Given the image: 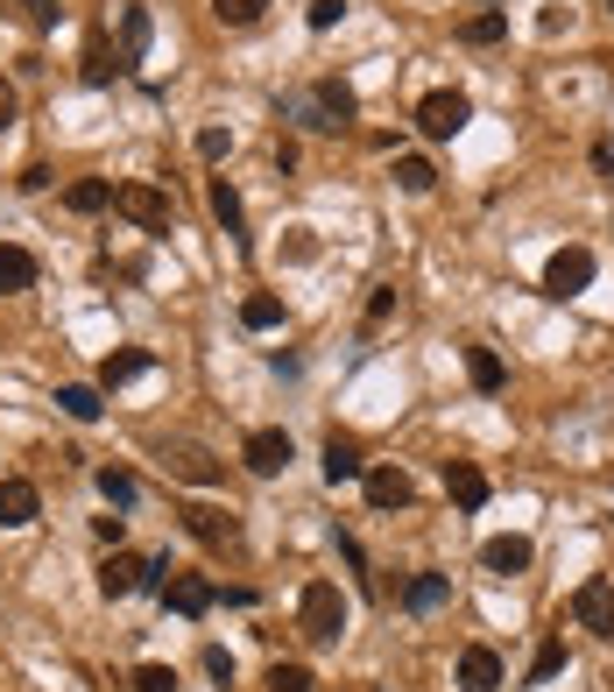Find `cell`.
I'll use <instances>...</instances> for the list:
<instances>
[{
	"label": "cell",
	"instance_id": "6da1fadb",
	"mask_svg": "<svg viewBox=\"0 0 614 692\" xmlns=\"http://www.w3.org/2000/svg\"><path fill=\"white\" fill-rule=\"evenodd\" d=\"M297 629H304L311 643H339V629H347V600H339L333 580H311L304 594H297Z\"/></svg>",
	"mask_w": 614,
	"mask_h": 692
},
{
	"label": "cell",
	"instance_id": "7a4b0ae2",
	"mask_svg": "<svg viewBox=\"0 0 614 692\" xmlns=\"http://www.w3.org/2000/svg\"><path fill=\"white\" fill-rule=\"evenodd\" d=\"M467 120H473V99L445 85V93H424V107H417V134H424V142H453Z\"/></svg>",
	"mask_w": 614,
	"mask_h": 692
},
{
	"label": "cell",
	"instance_id": "3957f363",
	"mask_svg": "<svg viewBox=\"0 0 614 692\" xmlns=\"http://www.w3.org/2000/svg\"><path fill=\"white\" fill-rule=\"evenodd\" d=\"M162 573H170V565L134 559V551H113V559L99 565V594H107V600H128V594H142V586H162Z\"/></svg>",
	"mask_w": 614,
	"mask_h": 692
},
{
	"label": "cell",
	"instance_id": "277c9868",
	"mask_svg": "<svg viewBox=\"0 0 614 692\" xmlns=\"http://www.w3.org/2000/svg\"><path fill=\"white\" fill-rule=\"evenodd\" d=\"M347 120H353V85L347 79H318L311 85V107H304V128L333 134V128H347Z\"/></svg>",
	"mask_w": 614,
	"mask_h": 692
},
{
	"label": "cell",
	"instance_id": "5b68a950",
	"mask_svg": "<svg viewBox=\"0 0 614 692\" xmlns=\"http://www.w3.org/2000/svg\"><path fill=\"white\" fill-rule=\"evenodd\" d=\"M587 283H593V248H558L544 262V297H558V305H565V297H579Z\"/></svg>",
	"mask_w": 614,
	"mask_h": 692
},
{
	"label": "cell",
	"instance_id": "8992f818",
	"mask_svg": "<svg viewBox=\"0 0 614 692\" xmlns=\"http://www.w3.org/2000/svg\"><path fill=\"white\" fill-rule=\"evenodd\" d=\"M241 460H248V474H262V480H276L282 466L297 460V445H290V431L282 425H262V431H248V445H241Z\"/></svg>",
	"mask_w": 614,
	"mask_h": 692
},
{
	"label": "cell",
	"instance_id": "52a82bcc",
	"mask_svg": "<svg viewBox=\"0 0 614 692\" xmlns=\"http://www.w3.org/2000/svg\"><path fill=\"white\" fill-rule=\"evenodd\" d=\"M156 594H162V608H177V615H191V622H198V615H213L219 586H213V580H198V573H177V565H170Z\"/></svg>",
	"mask_w": 614,
	"mask_h": 692
},
{
	"label": "cell",
	"instance_id": "ba28073f",
	"mask_svg": "<svg viewBox=\"0 0 614 692\" xmlns=\"http://www.w3.org/2000/svg\"><path fill=\"white\" fill-rule=\"evenodd\" d=\"M113 213L134 219V227H148V234L170 227V199H162V184H121V191H113Z\"/></svg>",
	"mask_w": 614,
	"mask_h": 692
},
{
	"label": "cell",
	"instance_id": "9c48e42d",
	"mask_svg": "<svg viewBox=\"0 0 614 692\" xmlns=\"http://www.w3.org/2000/svg\"><path fill=\"white\" fill-rule=\"evenodd\" d=\"M573 622L593 629V636H614V580L593 573L587 586H579V594H573Z\"/></svg>",
	"mask_w": 614,
	"mask_h": 692
},
{
	"label": "cell",
	"instance_id": "30bf717a",
	"mask_svg": "<svg viewBox=\"0 0 614 692\" xmlns=\"http://www.w3.org/2000/svg\"><path fill=\"white\" fill-rule=\"evenodd\" d=\"M36 516H43V494H36V480L8 474V480H0V530H22V523H36Z\"/></svg>",
	"mask_w": 614,
	"mask_h": 692
},
{
	"label": "cell",
	"instance_id": "8fae6325",
	"mask_svg": "<svg viewBox=\"0 0 614 692\" xmlns=\"http://www.w3.org/2000/svg\"><path fill=\"white\" fill-rule=\"evenodd\" d=\"M162 466H170L177 480H191V488H219V480H227V466H219L213 453H198V445H170Z\"/></svg>",
	"mask_w": 614,
	"mask_h": 692
},
{
	"label": "cell",
	"instance_id": "7c38bea8",
	"mask_svg": "<svg viewBox=\"0 0 614 692\" xmlns=\"http://www.w3.org/2000/svg\"><path fill=\"white\" fill-rule=\"evenodd\" d=\"M184 530L198 537V545H213V551H233V545H241V523H233L227 509H184Z\"/></svg>",
	"mask_w": 614,
	"mask_h": 692
},
{
	"label": "cell",
	"instance_id": "4fadbf2b",
	"mask_svg": "<svg viewBox=\"0 0 614 692\" xmlns=\"http://www.w3.org/2000/svg\"><path fill=\"white\" fill-rule=\"evenodd\" d=\"M494 685H502V657L487 643H467L459 651V692H494Z\"/></svg>",
	"mask_w": 614,
	"mask_h": 692
},
{
	"label": "cell",
	"instance_id": "5bb4252c",
	"mask_svg": "<svg viewBox=\"0 0 614 692\" xmlns=\"http://www.w3.org/2000/svg\"><path fill=\"white\" fill-rule=\"evenodd\" d=\"M530 559H537L530 537H516V530H508V537H487V545H481V565H487V573H530Z\"/></svg>",
	"mask_w": 614,
	"mask_h": 692
},
{
	"label": "cell",
	"instance_id": "9a60e30c",
	"mask_svg": "<svg viewBox=\"0 0 614 692\" xmlns=\"http://www.w3.org/2000/svg\"><path fill=\"white\" fill-rule=\"evenodd\" d=\"M368 502L374 509H410V474H402V466H368Z\"/></svg>",
	"mask_w": 614,
	"mask_h": 692
},
{
	"label": "cell",
	"instance_id": "2e32d148",
	"mask_svg": "<svg viewBox=\"0 0 614 692\" xmlns=\"http://www.w3.org/2000/svg\"><path fill=\"white\" fill-rule=\"evenodd\" d=\"M445 494H453L459 509H481L487 502V474L473 460H445Z\"/></svg>",
	"mask_w": 614,
	"mask_h": 692
},
{
	"label": "cell",
	"instance_id": "e0dca14e",
	"mask_svg": "<svg viewBox=\"0 0 614 692\" xmlns=\"http://www.w3.org/2000/svg\"><path fill=\"white\" fill-rule=\"evenodd\" d=\"M467 382L481 389V396H502V389H508V368H502L494 346H467Z\"/></svg>",
	"mask_w": 614,
	"mask_h": 692
},
{
	"label": "cell",
	"instance_id": "ac0fdd59",
	"mask_svg": "<svg viewBox=\"0 0 614 692\" xmlns=\"http://www.w3.org/2000/svg\"><path fill=\"white\" fill-rule=\"evenodd\" d=\"M445 600H453V580L445 573H417L410 586H402V608L410 615H431V608H445Z\"/></svg>",
	"mask_w": 614,
	"mask_h": 692
},
{
	"label": "cell",
	"instance_id": "d6986e66",
	"mask_svg": "<svg viewBox=\"0 0 614 692\" xmlns=\"http://www.w3.org/2000/svg\"><path fill=\"white\" fill-rule=\"evenodd\" d=\"M361 474H368L361 445H353V439H339V431H333V439H325V480L339 488V480H361Z\"/></svg>",
	"mask_w": 614,
	"mask_h": 692
},
{
	"label": "cell",
	"instance_id": "ffe728a7",
	"mask_svg": "<svg viewBox=\"0 0 614 692\" xmlns=\"http://www.w3.org/2000/svg\"><path fill=\"white\" fill-rule=\"evenodd\" d=\"M28 283H36V254H28V248H14V240H0V297L28 290Z\"/></svg>",
	"mask_w": 614,
	"mask_h": 692
},
{
	"label": "cell",
	"instance_id": "44dd1931",
	"mask_svg": "<svg viewBox=\"0 0 614 692\" xmlns=\"http://www.w3.org/2000/svg\"><path fill=\"white\" fill-rule=\"evenodd\" d=\"M148 36H156L148 8H121V64H142V57H148Z\"/></svg>",
	"mask_w": 614,
	"mask_h": 692
},
{
	"label": "cell",
	"instance_id": "7402d4cb",
	"mask_svg": "<svg viewBox=\"0 0 614 692\" xmlns=\"http://www.w3.org/2000/svg\"><path fill=\"white\" fill-rule=\"evenodd\" d=\"M502 36H508V14H502V8L467 14V22H459V43H467V50H494Z\"/></svg>",
	"mask_w": 614,
	"mask_h": 692
},
{
	"label": "cell",
	"instance_id": "603a6c76",
	"mask_svg": "<svg viewBox=\"0 0 614 692\" xmlns=\"http://www.w3.org/2000/svg\"><path fill=\"white\" fill-rule=\"evenodd\" d=\"M134 374H148V346H121V354L99 360V389H121V382H134Z\"/></svg>",
	"mask_w": 614,
	"mask_h": 692
},
{
	"label": "cell",
	"instance_id": "cb8c5ba5",
	"mask_svg": "<svg viewBox=\"0 0 614 692\" xmlns=\"http://www.w3.org/2000/svg\"><path fill=\"white\" fill-rule=\"evenodd\" d=\"M57 410L79 417V425H99V410H107V403H99L93 382H64V389H57Z\"/></svg>",
	"mask_w": 614,
	"mask_h": 692
},
{
	"label": "cell",
	"instance_id": "d4e9b609",
	"mask_svg": "<svg viewBox=\"0 0 614 692\" xmlns=\"http://www.w3.org/2000/svg\"><path fill=\"white\" fill-rule=\"evenodd\" d=\"M64 205L93 219V213H107V205H113V184H107V177H79V184L64 191Z\"/></svg>",
	"mask_w": 614,
	"mask_h": 692
},
{
	"label": "cell",
	"instance_id": "484cf974",
	"mask_svg": "<svg viewBox=\"0 0 614 692\" xmlns=\"http://www.w3.org/2000/svg\"><path fill=\"white\" fill-rule=\"evenodd\" d=\"M121 50H107V36H93V43H85V85H113V79H121Z\"/></svg>",
	"mask_w": 614,
	"mask_h": 692
},
{
	"label": "cell",
	"instance_id": "4316f807",
	"mask_svg": "<svg viewBox=\"0 0 614 692\" xmlns=\"http://www.w3.org/2000/svg\"><path fill=\"white\" fill-rule=\"evenodd\" d=\"M241 325H248V333H276V325H282V297H268V290L241 297Z\"/></svg>",
	"mask_w": 614,
	"mask_h": 692
},
{
	"label": "cell",
	"instance_id": "83f0119b",
	"mask_svg": "<svg viewBox=\"0 0 614 692\" xmlns=\"http://www.w3.org/2000/svg\"><path fill=\"white\" fill-rule=\"evenodd\" d=\"M396 184L410 191V199H424V191L438 184V170H431V156H396Z\"/></svg>",
	"mask_w": 614,
	"mask_h": 692
},
{
	"label": "cell",
	"instance_id": "f1b7e54d",
	"mask_svg": "<svg viewBox=\"0 0 614 692\" xmlns=\"http://www.w3.org/2000/svg\"><path fill=\"white\" fill-rule=\"evenodd\" d=\"M205 199H213V219H219V227L241 234V191H233L227 177H213V191H205Z\"/></svg>",
	"mask_w": 614,
	"mask_h": 692
},
{
	"label": "cell",
	"instance_id": "f546056e",
	"mask_svg": "<svg viewBox=\"0 0 614 692\" xmlns=\"http://www.w3.org/2000/svg\"><path fill=\"white\" fill-rule=\"evenodd\" d=\"M558 671H565V643L544 636V643H537V657H530V685H551Z\"/></svg>",
	"mask_w": 614,
	"mask_h": 692
},
{
	"label": "cell",
	"instance_id": "4dcf8cb0",
	"mask_svg": "<svg viewBox=\"0 0 614 692\" xmlns=\"http://www.w3.org/2000/svg\"><path fill=\"white\" fill-rule=\"evenodd\" d=\"M268 692H318L311 665H268Z\"/></svg>",
	"mask_w": 614,
	"mask_h": 692
},
{
	"label": "cell",
	"instance_id": "1f68e13d",
	"mask_svg": "<svg viewBox=\"0 0 614 692\" xmlns=\"http://www.w3.org/2000/svg\"><path fill=\"white\" fill-rule=\"evenodd\" d=\"M99 494H107L113 509H134V474H121V466H99Z\"/></svg>",
	"mask_w": 614,
	"mask_h": 692
},
{
	"label": "cell",
	"instance_id": "d6a6232c",
	"mask_svg": "<svg viewBox=\"0 0 614 692\" xmlns=\"http://www.w3.org/2000/svg\"><path fill=\"white\" fill-rule=\"evenodd\" d=\"M262 8H268V0H213V14H219L227 28H248V22H262Z\"/></svg>",
	"mask_w": 614,
	"mask_h": 692
},
{
	"label": "cell",
	"instance_id": "836d02e7",
	"mask_svg": "<svg viewBox=\"0 0 614 692\" xmlns=\"http://www.w3.org/2000/svg\"><path fill=\"white\" fill-rule=\"evenodd\" d=\"M388 319H396V283H382V290L368 297V319H361V325H368V333H382Z\"/></svg>",
	"mask_w": 614,
	"mask_h": 692
},
{
	"label": "cell",
	"instance_id": "e575fe53",
	"mask_svg": "<svg viewBox=\"0 0 614 692\" xmlns=\"http://www.w3.org/2000/svg\"><path fill=\"white\" fill-rule=\"evenodd\" d=\"M311 254H318L311 227H282V262H311Z\"/></svg>",
	"mask_w": 614,
	"mask_h": 692
},
{
	"label": "cell",
	"instance_id": "d590c367",
	"mask_svg": "<svg viewBox=\"0 0 614 692\" xmlns=\"http://www.w3.org/2000/svg\"><path fill=\"white\" fill-rule=\"evenodd\" d=\"M304 22L325 36V28H339V22H347V0H311V14H304Z\"/></svg>",
	"mask_w": 614,
	"mask_h": 692
},
{
	"label": "cell",
	"instance_id": "8d00e7d4",
	"mask_svg": "<svg viewBox=\"0 0 614 692\" xmlns=\"http://www.w3.org/2000/svg\"><path fill=\"white\" fill-rule=\"evenodd\" d=\"M134 692H177V671L170 665H142L134 671Z\"/></svg>",
	"mask_w": 614,
	"mask_h": 692
},
{
	"label": "cell",
	"instance_id": "74e56055",
	"mask_svg": "<svg viewBox=\"0 0 614 692\" xmlns=\"http://www.w3.org/2000/svg\"><path fill=\"white\" fill-rule=\"evenodd\" d=\"M227 148H233V134H227V128H205V134H198V156H205V163H219Z\"/></svg>",
	"mask_w": 614,
	"mask_h": 692
},
{
	"label": "cell",
	"instance_id": "f35d334b",
	"mask_svg": "<svg viewBox=\"0 0 614 692\" xmlns=\"http://www.w3.org/2000/svg\"><path fill=\"white\" fill-rule=\"evenodd\" d=\"M93 530H99V545H113V551H121V537H128V516H99Z\"/></svg>",
	"mask_w": 614,
	"mask_h": 692
},
{
	"label": "cell",
	"instance_id": "ab89813d",
	"mask_svg": "<svg viewBox=\"0 0 614 692\" xmlns=\"http://www.w3.org/2000/svg\"><path fill=\"white\" fill-rule=\"evenodd\" d=\"M14 114H22V99H14V85H8V79H0V134H8V128H14Z\"/></svg>",
	"mask_w": 614,
	"mask_h": 692
},
{
	"label": "cell",
	"instance_id": "60d3db41",
	"mask_svg": "<svg viewBox=\"0 0 614 692\" xmlns=\"http://www.w3.org/2000/svg\"><path fill=\"white\" fill-rule=\"evenodd\" d=\"M22 14H28L36 28H50V22H57V0H22Z\"/></svg>",
	"mask_w": 614,
	"mask_h": 692
},
{
	"label": "cell",
	"instance_id": "b9f144b4",
	"mask_svg": "<svg viewBox=\"0 0 614 692\" xmlns=\"http://www.w3.org/2000/svg\"><path fill=\"white\" fill-rule=\"evenodd\" d=\"M205 671H213L219 685H233V657H227V651H205Z\"/></svg>",
	"mask_w": 614,
	"mask_h": 692
},
{
	"label": "cell",
	"instance_id": "7bdbcfd3",
	"mask_svg": "<svg viewBox=\"0 0 614 692\" xmlns=\"http://www.w3.org/2000/svg\"><path fill=\"white\" fill-rule=\"evenodd\" d=\"M565 22H573V8H544V14H537V28H544V36H558Z\"/></svg>",
	"mask_w": 614,
	"mask_h": 692
}]
</instances>
